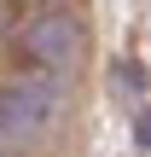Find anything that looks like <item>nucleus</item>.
<instances>
[{
	"instance_id": "f257e3e1",
	"label": "nucleus",
	"mask_w": 151,
	"mask_h": 157,
	"mask_svg": "<svg viewBox=\"0 0 151 157\" xmlns=\"http://www.w3.org/2000/svg\"><path fill=\"white\" fill-rule=\"evenodd\" d=\"M58 111H64V87H58L52 70L6 82V87H0V146H6V151H12V146H29L35 134H47V128L58 122Z\"/></svg>"
},
{
	"instance_id": "f03ea898",
	"label": "nucleus",
	"mask_w": 151,
	"mask_h": 157,
	"mask_svg": "<svg viewBox=\"0 0 151 157\" xmlns=\"http://www.w3.org/2000/svg\"><path fill=\"white\" fill-rule=\"evenodd\" d=\"M23 52H29L41 70L64 76V70H76V58H81V23H76L70 12H47V17H35V23L23 29Z\"/></svg>"
},
{
	"instance_id": "7ed1b4c3",
	"label": "nucleus",
	"mask_w": 151,
	"mask_h": 157,
	"mask_svg": "<svg viewBox=\"0 0 151 157\" xmlns=\"http://www.w3.org/2000/svg\"><path fill=\"white\" fill-rule=\"evenodd\" d=\"M134 134H140V140H145V146H151V111H145V117H140V128H134Z\"/></svg>"
},
{
	"instance_id": "20e7f679",
	"label": "nucleus",
	"mask_w": 151,
	"mask_h": 157,
	"mask_svg": "<svg viewBox=\"0 0 151 157\" xmlns=\"http://www.w3.org/2000/svg\"><path fill=\"white\" fill-rule=\"evenodd\" d=\"M0 157H6V146H0Z\"/></svg>"
}]
</instances>
